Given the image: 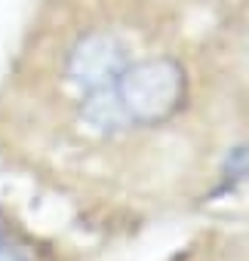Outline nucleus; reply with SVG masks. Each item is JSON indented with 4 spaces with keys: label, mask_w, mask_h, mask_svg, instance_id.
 <instances>
[{
    "label": "nucleus",
    "mask_w": 249,
    "mask_h": 261,
    "mask_svg": "<svg viewBox=\"0 0 249 261\" xmlns=\"http://www.w3.org/2000/svg\"><path fill=\"white\" fill-rule=\"evenodd\" d=\"M114 89L130 123H154L176 111L185 77L172 59H148L123 68V74L114 80Z\"/></svg>",
    "instance_id": "nucleus-1"
},
{
    "label": "nucleus",
    "mask_w": 249,
    "mask_h": 261,
    "mask_svg": "<svg viewBox=\"0 0 249 261\" xmlns=\"http://www.w3.org/2000/svg\"><path fill=\"white\" fill-rule=\"evenodd\" d=\"M127 68V43L114 34L92 31L80 37L68 53V77L86 92L111 86Z\"/></svg>",
    "instance_id": "nucleus-2"
},
{
    "label": "nucleus",
    "mask_w": 249,
    "mask_h": 261,
    "mask_svg": "<svg viewBox=\"0 0 249 261\" xmlns=\"http://www.w3.org/2000/svg\"><path fill=\"white\" fill-rule=\"evenodd\" d=\"M80 117H83V123L92 129V133H98V136H111V133H117V129H123V126L130 123L127 111H123V105H120V98H117L114 83L95 89L92 98L83 101Z\"/></svg>",
    "instance_id": "nucleus-3"
},
{
    "label": "nucleus",
    "mask_w": 249,
    "mask_h": 261,
    "mask_svg": "<svg viewBox=\"0 0 249 261\" xmlns=\"http://www.w3.org/2000/svg\"><path fill=\"white\" fill-rule=\"evenodd\" d=\"M0 261H31V258L25 255V249H19V246H13V243H4V240H0Z\"/></svg>",
    "instance_id": "nucleus-4"
}]
</instances>
